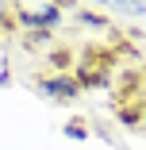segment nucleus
Wrapping results in <instances>:
<instances>
[{
    "mask_svg": "<svg viewBox=\"0 0 146 150\" xmlns=\"http://www.w3.org/2000/svg\"><path fill=\"white\" fill-rule=\"evenodd\" d=\"M62 135L66 139H89V127H85L81 119H69V123H62Z\"/></svg>",
    "mask_w": 146,
    "mask_h": 150,
    "instance_id": "6",
    "label": "nucleus"
},
{
    "mask_svg": "<svg viewBox=\"0 0 146 150\" xmlns=\"http://www.w3.org/2000/svg\"><path fill=\"white\" fill-rule=\"evenodd\" d=\"M77 19H81L85 27H92V31H104V27H108L104 12H92V8H77Z\"/></svg>",
    "mask_w": 146,
    "mask_h": 150,
    "instance_id": "5",
    "label": "nucleus"
},
{
    "mask_svg": "<svg viewBox=\"0 0 146 150\" xmlns=\"http://www.w3.org/2000/svg\"><path fill=\"white\" fill-rule=\"evenodd\" d=\"M142 77H146V62H142Z\"/></svg>",
    "mask_w": 146,
    "mask_h": 150,
    "instance_id": "7",
    "label": "nucleus"
},
{
    "mask_svg": "<svg viewBox=\"0 0 146 150\" xmlns=\"http://www.w3.org/2000/svg\"><path fill=\"white\" fill-rule=\"evenodd\" d=\"M123 115H127V119H123L127 127H138V131L146 135V88H142V93H138V96L131 100V108H127Z\"/></svg>",
    "mask_w": 146,
    "mask_h": 150,
    "instance_id": "3",
    "label": "nucleus"
},
{
    "mask_svg": "<svg viewBox=\"0 0 146 150\" xmlns=\"http://www.w3.org/2000/svg\"><path fill=\"white\" fill-rule=\"evenodd\" d=\"M35 93H39L42 100H50V104H73L85 88L77 85L73 73H46V77L35 81Z\"/></svg>",
    "mask_w": 146,
    "mask_h": 150,
    "instance_id": "2",
    "label": "nucleus"
},
{
    "mask_svg": "<svg viewBox=\"0 0 146 150\" xmlns=\"http://www.w3.org/2000/svg\"><path fill=\"white\" fill-rule=\"evenodd\" d=\"M8 12H12V19L23 31H31L35 39H46L54 27H62V19H66V4H54V0H35V4L31 0H19Z\"/></svg>",
    "mask_w": 146,
    "mask_h": 150,
    "instance_id": "1",
    "label": "nucleus"
},
{
    "mask_svg": "<svg viewBox=\"0 0 146 150\" xmlns=\"http://www.w3.org/2000/svg\"><path fill=\"white\" fill-rule=\"evenodd\" d=\"M108 12H115V16H131V19H142V16H146V4H131V0H115V4H108Z\"/></svg>",
    "mask_w": 146,
    "mask_h": 150,
    "instance_id": "4",
    "label": "nucleus"
}]
</instances>
